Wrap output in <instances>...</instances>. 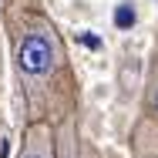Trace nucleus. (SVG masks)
Instances as JSON below:
<instances>
[{
    "instance_id": "20e7f679",
    "label": "nucleus",
    "mask_w": 158,
    "mask_h": 158,
    "mask_svg": "<svg viewBox=\"0 0 158 158\" xmlns=\"http://www.w3.org/2000/svg\"><path fill=\"white\" fill-rule=\"evenodd\" d=\"M148 101H152V108L158 111V67H155V77H152V84H148Z\"/></svg>"
},
{
    "instance_id": "7ed1b4c3",
    "label": "nucleus",
    "mask_w": 158,
    "mask_h": 158,
    "mask_svg": "<svg viewBox=\"0 0 158 158\" xmlns=\"http://www.w3.org/2000/svg\"><path fill=\"white\" fill-rule=\"evenodd\" d=\"M128 24H135V10L128 3H121L118 7V27H128Z\"/></svg>"
},
{
    "instance_id": "f257e3e1",
    "label": "nucleus",
    "mask_w": 158,
    "mask_h": 158,
    "mask_svg": "<svg viewBox=\"0 0 158 158\" xmlns=\"http://www.w3.org/2000/svg\"><path fill=\"white\" fill-rule=\"evenodd\" d=\"M14 61H17V74H20L31 101L34 104L44 101L51 84L64 71V47H61L57 31L44 20L27 24L14 40Z\"/></svg>"
},
{
    "instance_id": "f03ea898",
    "label": "nucleus",
    "mask_w": 158,
    "mask_h": 158,
    "mask_svg": "<svg viewBox=\"0 0 158 158\" xmlns=\"http://www.w3.org/2000/svg\"><path fill=\"white\" fill-rule=\"evenodd\" d=\"M17 158H57V148H54V128L47 121H34L24 131V141H20V152Z\"/></svg>"
}]
</instances>
